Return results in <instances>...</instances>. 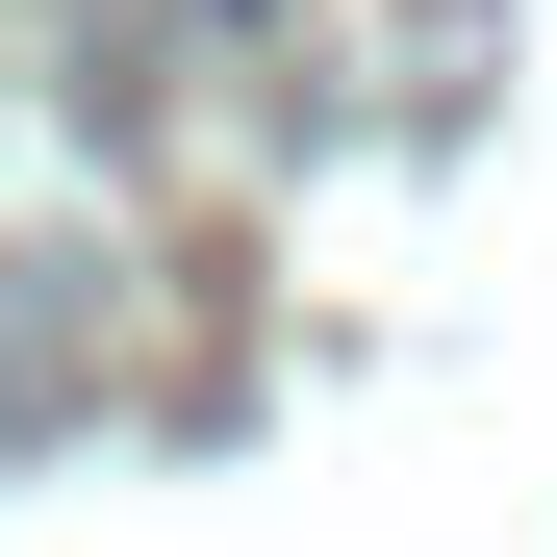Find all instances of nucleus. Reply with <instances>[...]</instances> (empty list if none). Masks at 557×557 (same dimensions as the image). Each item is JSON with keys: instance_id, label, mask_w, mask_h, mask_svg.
<instances>
[]
</instances>
